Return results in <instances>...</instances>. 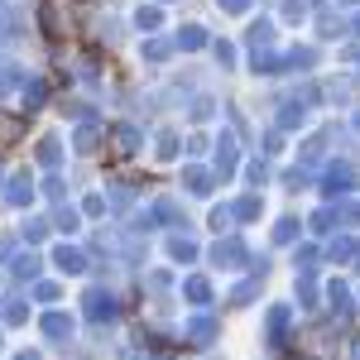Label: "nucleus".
I'll return each mask as SVG.
<instances>
[{
  "label": "nucleus",
  "mask_w": 360,
  "mask_h": 360,
  "mask_svg": "<svg viewBox=\"0 0 360 360\" xmlns=\"http://www.w3.org/2000/svg\"><path fill=\"white\" fill-rule=\"evenodd\" d=\"M356 360H360V346H356Z\"/></svg>",
  "instance_id": "25"
},
{
  "label": "nucleus",
  "mask_w": 360,
  "mask_h": 360,
  "mask_svg": "<svg viewBox=\"0 0 360 360\" xmlns=\"http://www.w3.org/2000/svg\"><path fill=\"white\" fill-rule=\"evenodd\" d=\"M202 44H207V34H202L197 25H188L183 34H178V49H202Z\"/></svg>",
  "instance_id": "8"
},
{
  "label": "nucleus",
  "mask_w": 360,
  "mask_h": 360,
  "mask_svg": "<svg viewBox=\"0 0 360 360\" xmlns=\"http://www.w3.org/2000/svg\"><path fill=\"white\" fill-rule=\"evenodd\" d=\"M283 183H288V188H303V183H307V168H303V164L288 168V173H283Z\"/></svg>",
  "instance_id": "15"
},
{
  "label": "nucleus",
  "mask_w": 360,
  "mask_h": 360,
  "mask_svg": "<svg viewBox=\"0 0 360 360\" xmlns=\"http://www.w3.org/2000/svg\"><path fill=\"white\" fill-rule=\"evenodd\" d=\"M317 34H322V39H341V34H351V25H346L341 15H332V10H327V15H322V29H317Z\"/></svg>",
  "instance_id": "6"
},
{
  "label": "nucleus",
  "mask_w": 360,
  "mask_h": 360,
  "mask_svg": "<svg viewBox=\"0 0 360 360\" xmlns=\"http://www.w3.org/2000/svg\"><path fill=\"white\" fill-rule=\"evenodd\" d=\"M278 15H283L288 25H298V20L307 15V5H303V0H283V10H278Z\"/></svg>",
  "instance_id": "13"
},
{
  "label": "nucleus",
  "mask_w": 360,
  "mask_h": 360,
  "mask_svg": "<svg viewBox=\"0 0 360 360\" xmlns=\"http://www.w3.org/2000/svg\"><path fill=\"white\" fill-rule=\"evenodd\" d=\"M307 111H303V101H288L283 111H278V130H293V125H303Z\"/></svg>",
  "instance_id": "5"
},
{
  "label": "nucleus",
  "mask_w": 360,
  "mask_h": 360,
  "mask_svg": "<svg viewBox=\"0 0 360 360\" xmlns=\"http://www.w3.org/2000/svg\"><path fill=\"white\" fill-rule=\"evenodd\" d=\"M312 259H317V250H312V245L298 250V264H303V269H312Z\"/></svg>",
  "instance_id": "18"
},
{
  "label": "nucleus",
  "mask_w": 360,
  "mask_h": 360,
  "mask_svg": "<svg viewBox=\"0 0 360 360\" xmlns=\"http://www.w3.org/2000/svg\"><path fill=\"white\" fill-rule=\"evenodd\" d=\"M217 63H226V68H231V63H236V49H231V44H217Z\"/></svg>",
  "instance_id": "17"
},
{
  "label": "nucleus",
  "mask_w": 360,
  "mask_h": 360,
  "mask_svg": "<svg viewBox=\"0 0 360 360\" xmlns=\"http://www.w3.org/2000/svg\"><path fill=\"white\" fill-rule=\"evenodd\" d=\"M322 188H327V197H341V193H351L356 188V168L351 164H327V173H322Z\"/></svg>",
  "instance_id": "1"
},
{
  "label": "nucleus",
  "mask_w": 360,
  "mask_h": 360,
  "mask_svg": "<svg viewBox=\"0 0 360 360\" xmlns=\"http://www.w3.org/2000/svg\"><path fill=\"white\" fill-rule=\"evenodd\" d=\"M245 5H250V0H221V10H231V15H240Z\"/></svg>",
  "instance_id": "20"
},
{
  "label": "nucleus",
  "mask_w": 360,
  "mask_h": 360,
  "mask_svg": "<svg viewBox=\"0 0 360 360\" xmlns=\"http://www.w3.org/2000/svg\"><path fill=\"white\" fill-rule=\"evenodd\" d=\"M236 217H240V221L259 217V193H255V197H240V202H236Z\"/></svg>",
  "instance_id": "11"
},
{
  "label": "nucleus",
  "mask_w": 360,
  "mask_h": 360,
  "mask_svg": "<svg viewBox=\"0 0 360 360\" xmlns=\"http://www.w3.org/2000/svg\"><path fill=\"white\" fill-rule=\"evenodd\" d=\"M250 68L255 72H283V53H274V49H250Z\"/></svg>",
  "instance_id": "2"
},
{
  "label": "nucleus",
  "mask_w": 360,
  "mask_h": 360,
  "mask_svg": "<svg viewBox=\"0 0 360 360\" xmlns=\"http://www.w3.org/2000/svg\"><path fill=\"white\" fill-rule=\"evenodd\" d=\"M293 236H298V217H288V221H278V226H274V240H278V245H288Z\"/></svg>",
  "instance_id": "12"
},
{
  "label": "nucleus",
  "mask_w": 360,
  "mask_h": 360,
  "mask_svg": "<svg viewBox=\"0 0 360 360\" xmlns=\"http://www.w3.org/2000/svg\"><path fill=\"white\" fill-rule=\"evenodd\" d=\"M303 5H317V0H303Z\"/></svg>",
  "instance_id": "24"
},
{
  "label": "nucleus",
  "mask_w": 360,
  "mask_h": 360,
  "mask_svg": "<svg viewBox=\"0 0 360 360\" xmlns=\"http://www.w3.org/2000/svg\"><path fill=\"white\" fill-rule=\"evenodd\" d=\"M278 149H283V135H278V130H274V135L264 139V154H278Z\"/></svg>",
  "instance_id": "19"
},
{
  "label": "nucleus",
  "mask_w": 360,
  "mask_h": 360,
  "mask_svg": "<svg viewBox=\"0 0 360 360\" xmlns=\"http://www.w3.org/2000/svg\"><path fill=\"white\" fill-rule=\"evenodd\" d=\"M245 39H250V49H269L274 44V20H255Z\"/></svg>",
  "instance_id": "4"
},
{
  "label": "nucleus",
  "mask_w": 360,
  "mask_h": 360,
  "mask_svg": "<svg viewBox=\"0 0 360 360\" xmlns=\"http://www.w3.org/2000/svg\"><path fill=\"white\" fill-rule=\"evenodd\" d=\"M312 63H317V49H303V44H298V49H288V53H283V68H293V72H307V68H312Z\"/></svg>",
  "instance_id": "3"
},
{
  "label": "nucleus",
  "mask_w": 360,
  "mask_h": 360,
  "mask_svg": "<svg viewBox=\"0 0 360 360\" xmlns=\"http://www.w3.org/2000/svg\"><path fill=\"white\" fill-rule=\"evenodd\" d=\"M351 34H360V15H356V20H351Z\"/></svg>",
  "instance_id": "21"
},
{
  "label": "nucleus",
  "mask_w": 360,
  "mask_h": 360,
  "mask_svg": "<svg viewBox=\"0 0 360 360\" xmlns=\"http://www.w3.org/2000/svg\"><path fill=\"white\" fill-rule=\"evenodd\" d=\"M264 173H269V168H264V159H255V164L245 168V178H250V183H264Z\"/></svg>",
  "instance_id": "16"
},
{
  "label": "nucleus",
  "mask_w": 360,
  "mask_h": 360,
  "mask_svg": "<svg viewBox=\"0 0 360 360\" xmlns=\"http://www.w3.org/2000/svg\"><path fill=\"white\" fill-rule=\"evenodd\" d=\"M188 188H193V193H207V188H212V173H207V168H188Z\"/></svg>",
  "instance_id": "10"
},
{
  "label": "nucleus",
  "mask_w": 360,
  "mask_h": 360,
  "mask_svg": "<svg viewBox=\"0 0 360 360\" xmlns=\"http://www.w3.org/2000/svg\"><path fill=\"white\" fill-rule=\"evenodd\" d=\"M341 5H356V0H341Z\"/></svg>",
  "instance_id": "23"
},
{
  "label": "nucleus",
  "mask_w": 360,
  "mask_h": 360,
  "mask_svg": "<svg viewBox=\"0 0 360 360\" xmlns=\"http://www.w3.org/2000/svg\"><path fill=\"white\" fill-rule=\"evenodd\" d=\"M240 255L245 250L236 245V240H226V245H217V264H240Z\"/></svg>",
  "instance_id": "9"
},
{
  "label": "nucleus",
  "mask_w": 360,
  "mask_h": 360,
  "mask_svg": "<svg viewBox=\"0 0 360 360\" xmlns=\"http://www.w3.org/2000/svg\"><path fill=\"white\" fill-rule=\"evenodd\" d=\"M231 164H236V144H231V139H221V154H217V168L226 173Z\"/></svg>",
  "instance_id": "14"
},
{
  "label": "nucleus",
  "mask_w": 360,
  "mask_h": 360,
  "mask_svg": "<svg viewBox=\"0 0 360 360\" xmlns=\"http://www.w3.org/2000/svg\"><path fill=\"white\" fill-rule=\"evenodd\" d=\"M327 255H332L336 264H351V259H356V240H332V250H327Z\"/></svg>",
  "instance_id": "7"
},
{
  "label": "nucleus",
  "mask_w": 360,
  "mask_h": 360,
  "mask_svg": "<svg viewBox=\"0 0 360 360\" xmlns=\"http://www.w3.org/2000/svg\"><path fill=\"white\" fill-rule=\"evenodd\" d=\"M356 130H360V111H356Z\"/></svg>",
  "instance_id": "22"
}]
</instances>
